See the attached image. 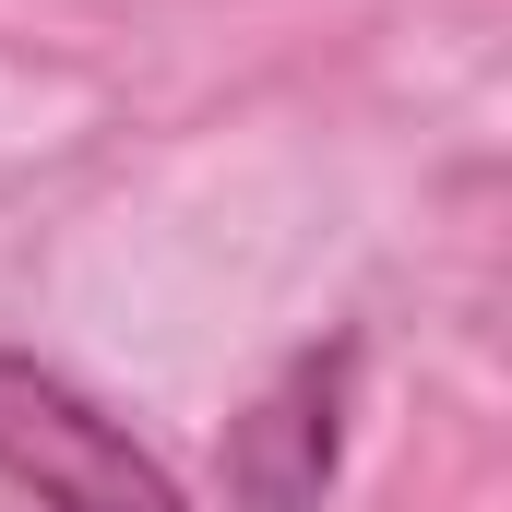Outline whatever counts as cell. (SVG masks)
<instances>
[{"instance_id":"cell-2","label":"cell","mask_w":512,"mask_h":512,"mask_svg":"<svg viewBox=\"0 0 512 512\" xmlns=\"http://www.w3.org/2000/svg\"><path fill=\"white\" fill-rule=\"evenodd\" d=\"M346 370H358V346H298V358L227 417V501L239 512H310L322 489H334Z\"/></svg>"},{"instance_id":"cell-1","label":"cell","mask_w":512,"mask_h":512,"mask_svg":"<svg viewBox=\"0 0 512 512\" xmlns=\"http://www.w3.org/2000/svg\"><path fill=\"white\" fill-rule=\"evenodd\" d=\"M0 477L36 489L48 512H191L179 477L131 441L96 393H72L60 370L0 346Z\"/></svg>"}]
</instances>
